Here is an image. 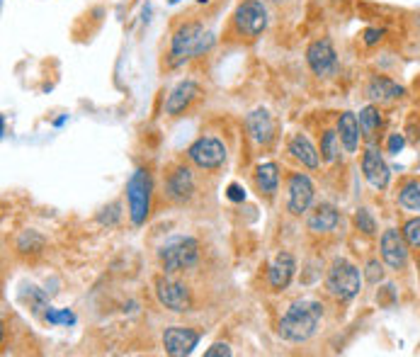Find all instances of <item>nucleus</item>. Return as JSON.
I'll return each instance as SVG.
<instances>
[{
    "mask_svg": "<svg viewBox=\"0 0 420 357\" xmlns=\"http://www.w3.org/2000/svg\"><path fill=\"white\" fill-rule=\"evenodd\" d=\"M214 44H217V37L214 32L204 30L202 22H183L170 39V64L180 66L190 59L209 54Z\"/></svg>",
    "mask_w": 420,
    "mask_h": 357,
    "instance_id": "nucleus-1",
    "label": "nucleus"
},
{
    "mask_svg": "<svg viewBox=\"0 0 420 357\" xmlns=\"http://www.w3.org/2000/svg\"><path fill=\"white\" fill-rule=\"evenodd\" d=\"M323 319V304L314 299L294 302L280 321V338L289 343H304L316 333Z\"/></svg>",
    "mask_w": 420,
    "mask_h": 357,
    "instance_id": "nucleus-2",
    "label": "nucleus"
},
{
    "mask_svg": "<svg viewBox=\"0 0 420 357\" xmlns=\"http://www.w3.org/2000/svg\"><path fill=\"white\" fill-rule=\"evenodd\" d=\"M197 258H200V246L192 236H173L158 248V260L166 272L190 270Z\"/></svg>",
    "mask_w": 420,
    "mask_h": 357,
    "instance_id": "nucleus-3",
    "label": "nucleus"
},
{
    "mask_svg": "<svg viewBox=\"0 0 420 357\" xmlns=\"http://www.w3.org/2000/svg\"><path fill=\"white\" fill-rule=\"evenodd\" d=\"M326 289L336 299H340V302H350V299H355L362 289L360 270L343 258L336 260V263L331 265V270H328V275H326Z\"/></svg>",
    "mask_w": 420,
    "mask_h": 357,
    "instance_id": "nucleus-4",
    "label": "nucleus"
},
{
    "mask_svg": "<svg viewBox=\"0 0 420 357\" xmlns=\"http://www.w3.org/2000/svg\"><path fill=\"white\" fill-rule=\"evenodd\" d=\"M151 192H153V180L151 173L146 168H139L129 178L127 183V202H129V217L136 226H141L149 219L151 212Z\"/></svg>",
    "mask_w": 420,
    "mask_h": 357,
    "instance_id": "nucleus-5",
    "label": "nucleus"
},
{
    "mask_svg": "<svg viewBox=\"0 0 420 357\" xmlns=\"http://www.w3.org/2000/svg\"><path fill=\"white\" fill-rule=\"evenodd\" d=\"M268 8L263 0H241L234 13V27L241 37L255 39L268 30Z\"/></svg>",
    "mask_w": 420,
    "mask_h": 357,
    "instance_id": "nucleus-6",
    "label": "nucleus"
},
{
    "mask_svg": "<svg viewBox=\"0 0 420 357\" xmlns=\"http://www.w3.org/2000/svg\"><path fill=\"white\" fill-rule=\"evenodd\" d=\"M306 64L319 78H331L338 73V51L331 39H314L306 49Z\"/></svg>",
    "mask_w": 420,
    "mask_h": 357,
    "instance_id": "nucleus-7",
    "label": "nucleus"
},
{
    "mask_svg": "<svg viewBox=\"0 0 420 357\" xmlns=\"http://www.w3.org/2000/svg\"><path fill=\"white\" fill-rule=\"evenodd\" d=\"M187 156H190V161L195 163L197 168L217 170L224 166V161H226V146L221 144L219 139H214V136H202V139H197L195 144L187 149Z\"/></svg>",
    "mask_w": 420,
    "mask_h": 357,
    "instance_id": "nucleus-8",
    "label": "nucleus"
},
{
    "mask_svg": "<svg viewBox=\"0 0 420 357\" xmlns=\"http://www.w3.org/2000/svg\"><path fill=\"white\" fill-rule=\"evenodd\" d=\"M156 294H158V302L166 306V309L175 311V314H183V311L190 309V304H192L190 289L185 285H180V282L170 280V277H158Z\"/></svg>",
    "mask_w": 420,
    "mask_h": 357,
    "instance_id": "nucleus-9",
    "label": "nucleus"
},
{
    "mask_svg": "<svg viewBox=\"0 0 420 357\" xmlns=\"http://www.w3.org/2000/svg\"><path fill=\"white\" fill-rule=\"evenodd\" d=\"M314 202V183L309 180V175L294 173L289 178V197H287V209L294 217H302L306 209Z\"/></svg>",
    "mask_w": 420,
    "mask_h": 357,
    "instance_id": "nucleus-10",
    "label": "nucleus"
},
{
    "mask_svg": "<svg viewBox=\"0 0 420 357\" xmlns=\"http://www.w3.org/2000/svg\"><path fill=\"white\" fill-rule=\"evenodd\" d=\"M197 343H200V333L192 331V328H185V326L166 328V333H163V348H166V353L173 357L190 355L192 350L197 348Z\"/></svg>",
    "mask_w": 420,
    "mask_h": 357,
    "instance_id": "nucleus-11",
    "label": "nucleus"
},
{
    "mask_svg": "<svg viewBox=\"0 0 420 357\" xmlns=\"http://www.w3.org/2000/svg\"><path fill=\"white\" fill-rule=\"evenodd\" d=\"M382 258L391 270H404L408 263V241L396 229H387L382 236Z\"/></svg>",
    "mask_w": 420,
    "mask_h": 357,
    "instance_id": "nucleus-12",
    "label": "nucleus"
},
{
    "mask_svg": "<svg viewBox=\"0 0 420 357\" xmlns=\"http://www.w3.org/2000/svg\"><path fill=\"white\" fill-rule=\"evenodd\" d=\"M362 173H365L367 183H370L374 190H384L391 180V170L377 149L365 151V156H362Z\"/></svg>",
    "mask_w": 420,
    "mask_h": 357,
    "instance_id": "nucleus-13",
    "label": "nucleus"
},
{
    "mask_svg": "<svg viewBox=\"0 0 420 357\" xmlns=\"http://www.w3.org/2000/svg\"><path fill=\"white\" fill-rule=\"evenodd\" d=\"M246 132L251 136V141H255L258 146H268L275 139V119L268 110H253L246 117Z\"/></svg>",
    "mask_w": 420,
    "mask_h": 357,
    "instance_id": "nucleus-14",
    "label": "nucleus"
},
{
    "mask_svg": "<svg viewBox=\"0 0 420 357\" xmlns=\"http://www.w3.org/2000/svg\"><path fill=\"white\" fill-rule=\"evenodd\" d=\"M166 192L173 202H190L195 195V178H192V170L185 166H178L166 180Z\"/></svg>",
    "mask_w": 420,
    "mask_h": 357,
    "instance_id": "nucleus-15",
    "label": "nucleus"
},
{
    "mask_svg": "<svg viewBox=\"0 0 420 357\" xmlns=\"http://www.w3.org/2000/svg\"><path fill=\"white\" fill-rule=\"evenodd\" d=\"M200 93H202V88L195 81L178 83L173 90H170V95H168V100H166V115L178 117L180 112H185L187 107L192 105V102L200 98Z\"/></svg>",
    "mask_w": 420,
    "mask_h": 357,
    "instance_id": "nucleus-16",
    "label": "nucleus"
},
{
    "mask_svg": "<svg viewBox=\"0 0 420 357\" xmlns=\"http://www.w3.org/2000/svg\"><path fill=\"white\" fill-rule=\"evenodd\" d=\"M294 272H297V260H294L292 253H277L275 260L270 263V270H268V282L270 287L275 289V292H282V289L289 287V282H292Z\"/></svg>",
    "mask_w": 420,
    "mask_h": 357,
    "instance_id": "nucleus-17",
    "label": "nucleus"
},
{
    "mask_svg": "<svg viewBox=\"0 0 420 357\" xmlns=\"http://www.w3.org/2000/svg\"><path fill=\"white\" fill-rule=\"evenodd\" d=\"M404 85H399L396 81H391L387 76H374L370 83H367V95L374 100V102H394V100H401L404 98Z\"/></svg>",
    "mask_w": 420,
    "mask_h": 357,
    "instance_id": "nucleus-18",
    "label": "nucleus"
},
{
    "mask_svg": "<svg viewBox=\"0 0 420 357\" xmlns=\"http://www.w3.org/2000/svg\"><path fill=\"white\" fill-rule=\"evenodd\" d=\"M360 119L353 112H343L338 119V136H340V144L345 146L348 153H355L357 146H360Z\"/></svg>",
    "mask_w": 420,
    "mask_h": 357,
    "instance_id": "nucleus-19",
    "label": "nucleus"
},
{
    "mask_svg": "<svg viewBox=\"0 0 420 357\" xmlns=\"http://www.w3.org/2000/svg\"><path fill=\"white\" fill-rule=\"evenodd\" d=\"M289 153H292L294 161H299L302 166L306 168H319V151H316V146L311 144L309 139H306L304 134H294L292 141H289Z\"/></svg>",
    "mask_w": 420,
    "mask_h": 357,
    "instance_id": "nucleus-20",
    "label": "nucleus"
},
{
    "mask_svg": "<svg viewBox=\"0 0 420 357\" xmlns=\"http://www.w3.org/2000/svg\"><path fill=\"white\" fill-rule=\"evenodd\" d=\"M338 221H340V214L333 204H319V207L311 212L306 224H309V229L314 231V234H328V231L336 229Z\"/></svg>",
    "mask_w": 420,
    "mask_h": 357,
    "instance_id": "nucleus-21",
    "label": "nucleus"
},
{
    "mask_svg": "<svg viewBox=\"0 0 420 357\" xmlns=\"http://www.w3.org/2000/svg\"><path fill=\"white\" fill-rule=\"evenodd\" d=\"M255 185H258L260 192H265L268 197H272L277 192V185H280V170H277V163H260L255 168Z\"/></svg>",
    "mask_w": 420,
    "mask_h": 357,
    "instance_id": "nucleus-22",
    "label": "nucleus"
},
{
    "mask_svg": "<svg viewBox=\"0 0 420 357\" xmlns=\"http://www.w3.org/2000/svg\"><path fill=\"white\" fill-rule=\"evenodd\" d=\"M399 204L408 212H416L420 214V178H413L401 187L399 192Z\"/></svg>",
    "mask_w": 420,
    "mask_h": 357,
    "instance_id": "nucleus-23",
    "label": "nucleus"
},
{
    "mask_svg": "<svg viewBox=\"0 0 420 357\" xmlns=\"http://www.w3.org/2000/svg\"><path fill=\"white\" fill-rule=\"evenodd\" d=\"M357 119H360L362 136H367V139H372V136L377 134V129L382 127V115H379V107H374V105H367Z\"/></svg>",
    "mask_w": 420,
    "mask_h": 357,
    "instance_id": "nucleus-24",
    "label": "nucleus"
},
{
    "mask_svg": "<svg viewBox=\"0 0 420 357\" xmlns=\"http://www.w3.org/2000/svg\"><path fill=\"white\" fill-rule=\"evenodd\" d=\"M321 158L326 163H336L340 158V136L336 132H326L321 139Z\"/></svg>",
    "mask_w": 420,
    "mask_h": 357,
    "instance_id": "nucleus-25",
    "label": "nucleus"
},
{
    "mask_svg": "<svg viewBox=\"0 0 420 357\" xmlns=\"http://www.w3.org/2000/svg\"><path fill=\"white\" fill-rule=\"evenodd\" d=\"M44 248V238L37 231H22V236L17 238V251L20 253H37Z\"/></svg>",
    "mask_w": 420,
    "mask_h": 357,
    "instance_id": "nucleus-26",
    "label": "nucleus"
},
{
    "mask_svg": "<svg viewBox=\"0 0 420 357\" xmlns=\"http://www.w3.org/2000/svg\"><path fill=\"white\" fill-rule=\"evenodd\" d=\"M355 226L367 236H372L374 231H377V221H374V217L370 214V209H365V207L357 209L355 212Z\"/></svg>",
    "mask_w": 420,
    "mask_h": 357,
    "instance_id": "nucleus-27",
    "label": "nucleus"
},
{
    "mask_svg": "<svg viewBox=\"0 0 420 357\" xmlns=\"http://www.w3.org/2000/svg\"><path fill=\"white\" fill-rule=\"evenodd\" d=\"M404 236H406L408 246H411V248H418V251H420V217L406 221Z\"/></svg>",
    "mask_w": 420,
    "mask_h": 357,
    "instance_id": "nucleus-28",
    "label": "nucleus"
},
{
    "mask_svg": "<svg viewBox=\"0 0 420 357\" xmlns=\"http://www.w3.org/2000/svg\"><path fill=\"white\" fill-rule=\"evenodd\" d=\"M47 321L49 323H54V326H59V323H66V326H71V323H76V316H73V311H68V309H47Z\"/></svg>",
    "mask_w": 420,
    "mask_h": 357,
    "instance_id": "nucleus-29",
    "label": "nucleus"
},
{
    "mask_svg": "<svg viewBox=\"0 0 420 357\" xmlns=\"http://www.w3.org/2000/svg\"><path fill=\"white\" fill-rule=\"evenodd\" d=\"M382 277H384V270H382V265H379V260H370V263H367V282L377 285V282H382Z\"/></svg>",
    "mask_w": 420,
    "mask_h": 357,
    "instance_id": "nucleus-30",
    "label": "nucleus"
},
{
    "mask_svg": "<svg viewBox=\"0 0 420 357\" xmlns=\"http://www.w3.org/2000/svg\"><path fill=\"white\" fill-rule=\"evenodd\" d=\"M382 37H384V30H379V27H367L365 34H362L367 47H374L377 42H382Z\"/></svg>",
    "mask_w": 420,
    "mask_h": 357,
    "instance_id": "nucleus-31",
    "label": "nucleus"
},
{
    "mask_svg": "<svg viewBox=\"0 0 420 357\" xmlns=\"http://www.w3.org/2000/svg\"><path fill=\"white\" fill-rule=\"evenodd\" d=\"M204 355L207 357H231V348L226 343H214Z\"/></svg>",
    "mask_w": 420,
    "mask_h": 357,
    "instance_id": "nucleus-32",
    "label": "nucleus"
},
{
    "mask_svg": "<svg viewBox=\"0 0 420 357\" xmlns=\"http://www.w3.org/2000/svg\"><path fill=\"white\" fill-rule=\"evenodd\" d=\"M226 197H229L231 202H243L246 200V190L234 183V185H229V190H226Z\"/></svg>",
    "mask_w": 420,
    "mask_h": 357,
    "instance_id": "nucleus-33",
    "label": "nucleus"
},
{
    "mask_svg": "<svg viewBox=\"0 0 420 357\" xmlns=\"http://www.w3.org/2000/svg\"><path fill=\"white\" fill-rule=\"evenodd\" d=\"M406 146V139L404 134H391L389 136V153H399L401 149Z\"/></svg>",
    "mask_w": 420,
    "mask_h": 357,
    "instance_id": "nucleus-34",
    "label": "nucleus"
},
{
    "mask_svg": "<svg viewBox=\"0 0 420 357\" xmlns=\"http://www.w3.org/2000/svg\"><path fill=\"white\" fill-rule=\"evenodd\" d=\"M66 124V117H59V119H54V127H64Z\"/></svg>",
    "mask_w": 420,
    "mask_h": 357,
    "instance_id": "nucleus-35",
    "label": "nucleus"
}]
</instances>
